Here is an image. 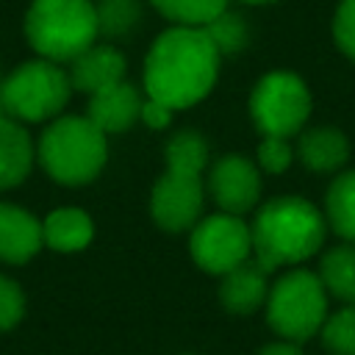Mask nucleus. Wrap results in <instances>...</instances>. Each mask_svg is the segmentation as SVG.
I'll list each match as a JSON object with an SVG mask.
<instances>
[{
	"mask_svg": "<svg viewBox=\"0 0 355 355\" xmlns=\"http://www.w3.org/2000/svg\"><path fill=\"white\" fill-rule=\"evenodd\" d=\"M266 269L255 258L230 269L219 288V300L230 313H252L266 302Z\"/></svg>",
	"mask_w": 355,
	"mask_h": 355,
	"instance_id": "14",
	"label": "nucleus"
},
{
	"mask_svg": "<svg viewBox=\"0 0 355 355\" xmlns=\"http://www.w3.org/2000/svg\"><path fill=\"white\" fill-rule=\"evenodd\" d=\"M36 158L55 183L83 186L105 166L108 141L89 116H55L36 144Z\"/></svg>",
	"mask_w": 355,
	"mask_h": 355,
	"instance_id": "3",
	"label": "nucleus"
},
{
	"mask_svg": "<svg viewBox=\"0 0 355 355\" xmlns=\"http://www.w3.org/2000/svg\"><path fill=\"white\" fill-rule=\"evenodd\" d=\"M166 19L186 28H205L222 11H227V0H150Z\"/></svg>",
	"mask_w": 355,
	"mask_h": 355,
	"instance_id": "20",
	"label": "nucleus"
},
{
	"mask_svg": "<svg viewBox=\"0 0 355 355\" xmlns=\"http://www.w3.org/2000/svg\"><path fill=\"white\" fill-rule=\"evenodd\" d=\"M153 219L164 230H186L194 227L202 211V183L200 175L166 169L164 178L153 186L150 194Z\"/></svg>",
	"mask_w": 355,
	"mask_h": 355,
	"instance_id": "9",
	"label": "nucleus"
},
{
	"mask_svg": "<svg viewBox=\"0 0 355 355\" xmlns=\"http://www.w3.org/2000/svg\"><path fill=\"white\" fill-rule=\"evenodd\" d=\"M349 144L336 128H313L300 139V158L313 172H333L347 161Z\"/></svg>",
	"mask_w": 355,
	"mask_h": 355,
	"instance_id": "17",
	"label": "nucleus"
},
{
	"mask_svg": "<svg viewBox=\"0 0 355 355\" xmlns=\"http://www.w3.org/2000/svg\"><path fill=\"white\" fill-rule=\"evenodd\" d=\"M250 111L263 136L288 139L311 114V92L294 72H269L252 89Z\"/></svg>",
	"mask_w": 355,
	"mask_h": 355,
	"instance_id": "7",
	"label": "nucleus"
},
{
	"mask_svg": "<svg viewBox=\"0 0 355 355\" xmlns=\"http://www.w3.org/2000/svg\"><path fill=\"white\" fill-rule=\"evenodd\" d=\"M31 133L14 116H0V191L19 186L33 166Z\"/></svg>",
	"mask_w": 355,
	"mask_h": 355,
	"instance_id": "15",
	"label": "nucleus"
},
{
	"mask_svg": "<svg viewBox=\"0 0 355 355\" xmlns=\"http://www.w3.org/2000/svg\"><path fill=\"white\" fill-rule=\"evenodd\" d=\"M258 355H302V352H300V347L294 341H277V344L263 347Z\"/></svg>",
	"mask_w": 355,
	"mask_h": 355,
	"instance_id": "29",
	"label": "nucleus"
},
{
	"mask_svg": "<svg viewBox=\"0 0 355 355\" xmlns=\"http://www.w3.org/2000/svg\"><path fill=\"white\" fill-rule=\"evenodd\" d=\"M291 144L288 139L280 136H263V141L258 144V164L266 172H283L291 164Z\"/></svg>",
	"mask_w": 355,
	"mask_h": 355,
	"instance_id": "27",
	"label": "nucleus"
},
{
	"mask_svg": "<svg viewBox=\"0 0 355 355\" xmlns=\"http://www.w3.org/2000/svg\"><path fill=\"white\" fill-rule=\"evenodd\" d=\"M0 116H8L6 114V97H3V78H0Z\"/></svg>",
	"mask_w": 355,
	"mask_h": 355,
	"instance_id": "30",
	"label": "nucleus"
},
{
	"mask_svg": "<svg viewBox=\"0 0 355 355\" xmlns=\"http://www.w3.org/2000/svg\"><path fill=\"white\" fill-rule=\"evenodd\" d=\"M202 31L208 33V39H211V44L216 47L219 55H230V53L241 50L244 42H247V25L236 14H230V11H222Z\"/></svg>",
	"mask_w": 355,
	"mask_h": 355,
	"instance_id": "24",
	"label": "nucleus"
},
{
	"mask_svg": "<svg viewBox=\"0 0 355 355\" xmlns=\"http://www.w3.org/2000/svg\"><path fill=\"white\" fill-rule=\"evenodd\" d=\"M324 208L333 230L349 244H355V172H347L333 180V186L327 189Z\"/></svg>",
	"mask_w": 355,
	"mask_h": 355,
	"instance_id": "19",
	"label": "nucleus"
},
{
	"mask_svg": "<svg viewBox=\"0 0 355 355\" xmlns=\"http://www.w3.org/2000/svg\"><path fill=\"white\" fill-rule=\"evenodd\" d=\"M44 247L42 219L31 211L0 202V261L3 263H25Z\"/></svg>",
	"mask_w": 355,
	"mask_h": 355,
	"instance_id": "11",
	"label": "nucleus"
},
{
	"mask_svg": "<svg viewBox=\"0 0 355 355\" xmlns=\"http://www.w3.org/2000/svg\"><path fill=\"white\" fill-rule=\"evenodd\" d=\"M144 125H150V128H155V130H161V128H166L169 125V119H172V108L169 105H164V103H158V100H144L141 103V116H139Z\"/></svg>",
	"mask_w": 355,
	"mask_h": 355,
	"instance_id": "28",
	"label": "nucleus"
},
{
	"mask_svg": "<svg viewBox=\"0 0 355 355\" xmlns=\"http://www.w3.org/2000/svg\"><path fill=\"white\" fill-rule=\"evenodd\" d=\"M42 236L44 247L55 252H78L89 247L94 236L92 216L80 208H55L42 219Z\"/></svg>",
	"mask_w": 355,
	"mask_h": 355,
	"instance_id": "16",
	"label": "nucleus"
},
{
	"mask_svg": "<svg viewBox=\"0 0 355 355\" xmlns=\"http://www.w3.org/2000/svg\"><path fill=\"white\" fill-rule=\"evenodd\" d=\"M250 233L252 258L272 272L311 258L324 241V219L302 197H275L258 211Z\"/></svg>",
	"mask_w": 355,
	"mask_h": 355,
	"instance_id": "2",
	"label": "nucleus"
},
{
	"mask_svg": "<svg viewBox=\"0 0 355 355\" xmlns=\"http://www.w3.org/2000/svg\"><path fill=\"white\" fill-rule=\"evenodd\" d=\"M25 316V294L17 280L0 275V333L19 324Z\"/></svg>",
	"mask_w": 355,
	"mask_h": 355,
	"instance_id": "25",
	"label": "nucleus"
},
{
	"mask_svg": "<svg viewBox=\"0 0 355 355\" xmlns=\"http://www.w3.org/2000/svg\"><path fill=\"white\" fill-rule=\"evenodd\" d=\"M333 36L344 55L355 61V0H341L333 17Z\"/></svg>",
	"mask_w": 355,
	"mask_h": 355,
	"instance_id": "26",
	"label": "nucleus"
},
{
	"mask_svg": "<svg viewBox=\"0 0 355 355\" xmlns=\"http://www.w3.org/2000/svg\"><path fill=\"white\" fill-rule=\"evenodd\" d=\"M191 258L200 269L214 275H227L252 255L250 225L233 214H216L191 227Z\"/></svg>",
	"mask_w": 355,
	"mask_h": 355,
	"instance_id": "8",
	"label": "nucleus"
},
{
	"mask_svg": "<svg viewBox=\"0 0 355 355\" xmlns=\"http://www.w3.org/2000/svg\"><path fill=\"white\" fill-rule=\"evenodd\" d=\"M28 44L47 61H75L100 36L92 0H33L25 14Z\"/></svg>",
	"mask_w": 355,
	"mask_h": 355,
	"instance_id": "4",
	"label": "nucleus"
},
{
	"mask_svg": "<svg viewBox=\"0 0 355 355\" xmlns=\"http://www.w3.org/2000/svg\"><path fill=\"white\" fill-rule=\"evenodd\" d=\"M205 161H208V144L194 130H183V133H175L169 139V144H166V169L200 175Z\"/></svg>",
	"mask_w": 355,
	"mask_h": 355,
	"instance_id": "21",
	"label": "nucleus"
},
{
	"mask_svg": "<svg viewBox=\"0 0 355 355\" xmlns=\"http://www.w3.org/2000/svg\"><path fill=\"white\" fill-rule=\"evenodd\" d=\"M319 280L327 288V294L355 305V244L333 247L322 258Z\"/></svg>",
	"mask_w": 355,
	"mask_h": 355,
	"instance_id": "18",
	"label": "nucleus"
},
{
	"mask_svg": "<svg viewBox=\"0 0 355 355\" xmlns=\"http://www.w3.org/2000/svg\"><path fill=\"white\" fill-rule=\"evenodd\" d=\"M67 75L72 80V89L86 92L92 97L125 78V58L111 44H92L75 61H69Z\"/></svg>",
	"mask_w": 355,
	"mask_h": 355,
	"instance_id": "12",
	"label": "nucleus"
},
{
	"mask_svg": "<svg viewBox=\"0 0 355 355\" xmlns=\"http://www.w3.org/2000/svg\"><path fill=\"white\" fill-rule=\"evenodd\" d=\"M72 94L69 75L47 58L19 64L8 78H3L6 114L17 122H47L55 119Z\"/></svg>",
	"mask_w": 355,
	"mask_h": 355,
	"instance_id": "6",
	"label": "nucleus"
},
{
	"mask_svg": "<svg viewBox=\"0 0 355 355\" xmlns=\"http://www.w3.org/2000/svg\"><path fill=\"white\" fill-rule=\"evenodd\" d=\"M219 58L202 28L175 25L164 31L144 58L147 97L172 111L200 103L216 80Z\"/></svg>",
	"mask_w": 355,
	"mask_h": 355,
	"instance_id": "1",
	"label": "nucleus"
},
{
	"mask_svg": "<svg viewBox=\"0 0 355 355\" xmlns=\"http://www.w3.org/2000/svg\"><path fill=\"white\" fill-rule=\"evenodd\" d=\"M208 189L214 202L222 208V214H244L250 211L261 197V178L258 169L241 158V155H225L214 164Z\"/></svg>",
	"mask_w": 355,
	"mask_h": 355,
	"instance_id": "10",
	"label": "nucleus"
},
{
	"mask_svg": "<svg viewBox=\"0 0 355 355\" xmlns=\"http://www.w3.org/2000/svg\"><path fill=\"white\" fill-rule=\"evenodd\" d=\"M97 25L105 36H125L139 19L136 0H100L97 6Z\"/></svg>",
	"mask_w": 355,
	"mask_h": 355,
	"instance_id": "23",
	"label": "nucleus"
},
{
	"mask_svg": "<svg viewBox=\"0 0 355 355\" xmlns=\"http://www.w3.org/2000/svg\"><path fill=\"white\" fill-rule=\"evenodd\" d=\"M141 103L144 100L139 97V92L130 83L119 80V83H114V86H108V89H103V92L89 97L86 116L105 136L108 133H122L141 116Z\"/></svg>",
	"mask_w": 355,
	"mask_h": 355,
	"instance_id": "13",
	"label": "nucleus"
},
{
	"mask_svg": "<svg viewBox=\"0 0 355 355\" xmlns=\"http://www.w3.org/2000/svg\"><path fill=\"white\" fill-rule=\"evenodd\" d=\"M319 333L333 355H355V305L327 316Z\"/></svg>",
	"mask_w": 355,
	"mask_h": 355,
	"instance_id": "22",
	"label": "nucleus"
},
{
	"mask_svg": "<svg viewBox=\"0 0 355 355\" xmlns=\"http://www.w3.org/2000/svg\"><path fill=\"white\" fill-rule=\"evenodd\" d=\"M244 3H272V0H244Z\"/></svg>",
	"mask_w": 355,
	"mask_h": 355,
	"instance_id": "31",
	"label": "nucleus"
},
{
	"mask_svg": "<svg viewBox=\"0 0 355 355\" xmlns=\"http://www.w3.org/2000/svg\"><path fill=\"white\" fill-rule=\"evenodd\" d=\"M266 319L286 341H305L322 330L327 319V288L319 275L294 269L283 275L266 297Z\"/></svg>",
	"mask_w": 355,
	"mask_h": 355,
	"instance_id": "5",
	"label": "nucleus"
}]
</instances>
